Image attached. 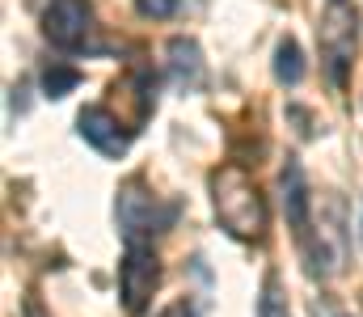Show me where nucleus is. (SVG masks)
Wrapping results in <instances>:
<instances>
[{"label": "nucleus", "instance_id": "0eeeda50", "mask_svg": "<svg viewBox=\"0 0 363 317\" xmlns=\"http://www.w3.org/2000/svg\"><path fill=\"white\" fill-rule=\"evenodd\" d=\"M279 187H283V211H287L291 228L308 233V208H313V199H308V182H304V169H300V161H291V157H287Z\"/></svg>", "mask_w": 363, "mask_h": 317}, {"label": "nucleus", "instance_id": "423d86ee", "mask_svg": "<svg viewBox=\"0 0 363 317\" xmlns=\"http://www.w3.org/2000/svg\"><path fill=\"white\" fill-rule=\"evenodd\" d=\"M355 17H347V13H334L325 26H321V47H325V55H330V72H334V81H342V64L351 60V51H355Z\"/></svg>", "mask_w": 363, "mask_h": 317}, {"label": "nucleus", "instance_id": "7ed1b4c3", "mask_svg": "<svg viewBox=\"0 0 363 317\" xmlns=\"http://www.w3.org/2000/svg\"><path fill=\"white\" fill-rule=\"evenodd\" d=\"M161 284V262L152 245H127L123 267H118V296L131 317H144L152 305V292Z\"/></svg>", "mask_w": 363, "mask_h": 317}, {"label": "nucleus", "instance_id": "6e6552de", "mask_svg": "<svg viewBox=\"0 0 363 317\" xmlns=\"http://www.w3.org/2000/svg\"><path fill=\"white\" fill-rule=\"evenodd\" d=\"M165 55H169V77L182 89H194L203 81V51H199L194 38H169Z\"/></svg>", "mask_w": 363, "mask_h": 317}, {"label": "nucleus", "instance_id": "39448f33", "mask_svg": "<svg viewBox=\"0 0 363 317\" xmlns=\"http://www.w3.org/2000/svg\"><path fill=\"white\" fill-rule=\"evenodd\" d=\"M77 131H81V140L93 144L101 157H123L131 148V135L123 131V123L106 106H85L81 118H77Z\"/></svg>", "mask_w": 363, "mask_h": 317}, {"label": "nucleus", "instance_id": "9b49d317", "mask_svg": "<svg viewBox=\"0 0 363 317\" xmlns=\"http://www.w3.org/2000/svg\"><path fill=\"white\" fill-rule=\"evenodd\" d=\"M258 317H291V313H287V296L279 292V279H274V275H267V284H262Z\"/></svg>", "mask_w": 363, "mask_h": 317}, {"label": "nucleus", "instance_id": "f8f14e48", "mask_svg": "<svg viewBox=\"0 0 363 317\" xmlns=\"http://www.w3.org/2000/svg\"><path fill=\"white\" fill-rule=\"evenodd\" d=\"M182 0H135V9L144 13V17H152V21H165V17H174L178 13Z\"/></svg>", "mask_w": 363, "mask_h": 317}, {"label": "nucleus", "instance_id": "f03ea898", "mask_svg": "<svg viewBox=\"0 0 363 317\" xmlns=\"http://www.w3.org/2000/svg\"><path fill=\"white\" fill-rule=\"evenodd\" d=\"M169 224H174V208L161 204L140 182H127L118 191V233L127 245H152V237L165 233Z\"/></svg>", "mask_w": 363, "mask_h": 317}, {"label": "nucleus", "instance_id": "4468645a", "mask_svg": "<svg viewBox=\"0 0 363 317\" xmlns=\"http://www.w3.org/2000/svg\"><path fill=\"white\" fill-rule=\"evenodd\" d=\"M334 4H342V0H334Z\"/></svg>", "mask_w": 363, "mask_h": 317}, {"label": "nucleus", "instance_id": "ddd939ff", "mask_svg": "<svg viewBox=\"0 0 363 317\" xmlns=\"http://www.w3.org/2000/svg\"><path fill=\"white\" fill-rule=\"evenodd\" d=\"M161 317H194V309H190V305H169Z\"/></svg>", "mask_w": 363, "mask_h": 317}, {"label": "nucleus", "instance_id": "9d476101", "mask_svg": "<svg viewBox=\"0 0 363 317\" xmlns=\"http://www.w3.org/2000/svg\"><path fill=\"white\" fill-rule=\"evenodd\" d=\"M81 85V72L77 68H64V64H51V68H43V98H68L72 89Z\"/></svg>", "mask_w": 363, "mask_h": 317}, {"label": "nucleus", "instance_id": "f257e3e1", "mask_svg": "<svg viewBox=\"0 0 363 317\" xmlns=\"http://www.w3.org/2000/svg\"><path fill=\"white\" fill-rule=\"evenodd\" d=\"M211 208H216V220L233 237H241V241H254L267 228L262 191H258V182L241 165H220L211 174Z\"/></svg>", "mask_w": 363, "mask_h": 317}, {"label": "nucleus", "instance_id": "1a4fd4ad", "mask_svg": "<svg viewBox=\"0 0 363 317\" xmlns=\"http://www.w3.org/2000/svg\"><path fill=\"white\" fill-rule=\"evenodd\" d=\"M274 81L279 85H300L304 81V51L296 38H283L274 47Z\"/></svg>", "mask_w": 363, "mask_h": 317}, {"label": "nucleus", "instance_id": "20e7f679", "mask_svg": "<svg viewBox=\"0 0 363 317\" xmlns=\"http://www.w3.org/2000/svg\"><path fill=\"white\" fill-rule=\"evenodd\" d=\"M89 30H93L89 0H51V9H47V17H43V34H47L60 51L85 47Z\"/></svg>", "mask_w": 363, "mask_h": 317}]
</instances>
